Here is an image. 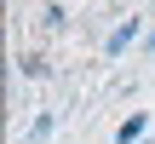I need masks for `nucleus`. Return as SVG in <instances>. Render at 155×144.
<instances>
[{
    "label": "nucleus",
    "instance_id": "obj_1",
    "mask_svg": "<svg viewBox=\"0 0 155 144\" xmlns=\"http://www.w3.org/2000/svg\"><path fill=\"white\" fill-rule=\"evenodd\" d=\"M144 133H150V115L138 110V115H127V121H121V133H115V144H138Z\"/></svg>",
    "mask_w": 155,
    "mask_h": 144
},
{
    "label": "nucleus",
    "instance_id": "obj_3",
    "mask_svg": "<svg viewBox=\"0 0 155 144\" xmlns=\"http://www.w3.org/2000/svg\"><path fill=\"white\" fill-rule=\"evenodd\" d=\"M150 52H155V29H150Z\"/></svg>",
    "mask_w": 155,
    "mask_h": 144
},
{
    "label": "nucleus",
    "instance_id": "obj_2",
    "mask_svg": "<svg viewBox=\"0 0 155 144\" xmlns=\"http://www.w3.org/2000/svg\"><path fill=\"white\" fill-rule=\"evenodd\" d=\"M132 35H138V23H121V29H115V35H109V52H115V58H121V46H132Z\"/></svg>",
    "mask_w": 155,
    "mask_h": 144
}]
</instances>
